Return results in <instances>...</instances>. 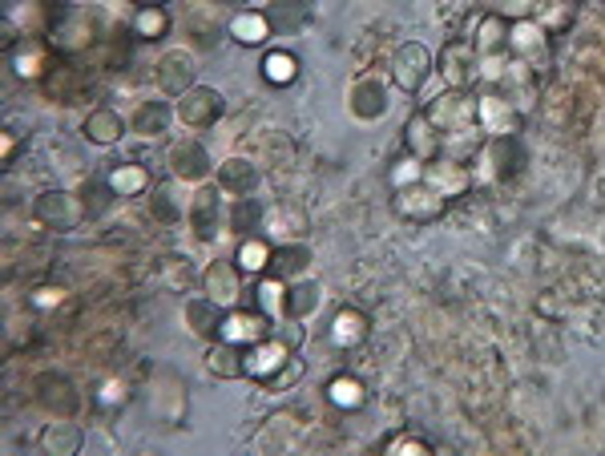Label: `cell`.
Returning <instances> with one entry per match:
<instances>
[{"label": "cell", "mask_w": 605, "mask_h": 456, "mask_svg": "<svg viewBox=\"0 0 605 456\" xmlns=\"http://www.w3.org/2000/svg\"><path fill=\"white\" fill-rule=\"evenodd\" d=\"M319 304H323V287L302 275V279H295L287 287V316L283 319H299L302 324V319H311L319 311Z\"/></svg>", "instance_id": "obj_42"}, {"label": "cell", "mask_w": 605, "mask_h": 456, "mask_svg": "<svg viewBox=\"0 0 605 456\" xmlns=\"http://www.w3.org/2000/svg\"><path fill=\"white\" fill-rule=\"evenodd\" d=\"M226 36H231L234 45H243V49L267 45L270 36H275L267 9H234L231 21H226Z\"/></svg>", "instance_id": "obj_24"}, {"label": "cell", "mask_w": 605, "mask_h": 456, "mask_svg": "<svg viewBox=\"0 0 605 456\" xmlns=\"http://www.w3.org/2000/svg\"><path fill=\"white\" fill-rule=\"evenodd\" d=\"M36 388H41V404H45L53 416H73L77 404H82V396L73 392V384L65 375H41Z\"/></svg>", "instance_id": "obj_38"}, {"label": "cell", "mask_w": 605, "mask_h": 456, "mask_svg": "<svg viewBox=\"0 0 605 456\" xmlns=\"http://www.w3.org/2000/svg\"><path fill=\"white\" fill-rule=\"evenodd\" d=\"M243 279L246 275L238 271L234 258H214V263H206V271H202V291L231 311V307L243 304Z\"/></svg>", "instance_id": "obj_17"}, {"label": "cell", "mask_w": 605, "mask_h": 456, "mask_svg": "<svg viewBox=\"0 0 605 456\" xmlns=\"http://www.w3.org/2000/svg\"><path fill=\"white\" fill-rule=\"evenodd\" d=\"M53 53L57 49L49 45V36H17L9 45V70L17 82H45L49 73H53Z\"/></svg>", "instance_id": "obj_8"}, {"label": "cell", "mask_w": 605, "mask_h": 456, "mask_svg": "<svg viewBox=\"0 0 605 456\" xmlns=\"http://www.w3.org/2000/svg\"><path fill=\"white\" fill-rule=\"evenodd\" d=\"M267 336H275V319L263 311V307H231L226 311V319H222V336L219 340L226 343H238V348H251V343L267 340Z\"/></svg>", "instance_id": "obj_12"}, {"label": "cell", "mask_w": 605, "mask_h": 456, "mask_svg": "<svg viewBox=\"0 0 605 456\" xmlns=\"http://www.w3.org/2000/svg\"><path fill=\"white\" fill-rule=\"evenodd\" d=\"M477 126L485 129V138H517L521 134V109L501 89H485L477 97Z\"/></svg>", "instance_id": "obj_9"}, {"label": "cell", "mask_w": 605, "mask_h": 456, "mask_svg": "<svg viewBox=\"0 0 605 456\" xmlns=\"http://www.w3.org/2000/svg\"><path fill=\"white\" fill-rule=\"evenodd\" d=\"M392 211H396L404 223L428 226V223H436L444 211H448V199H444L441 190H432L428 182H412V187H400L396 190Z\"/></svg>", "instance_id": "obj_10"}, {"label": "cell", "mask_w": 605, "mask_h": 456, "mask_svg": "<svg viewBox=\"0 0 605 456\" xmlns=\"http://www.w3.org/2000/svg\"><path fill=\"white\" fill-rule=\"evenodd\" d=\"M226 211H231V194L219 182H202V187H194V199H190L187 226L194 231L199 243H214L219 234H226Z\"/></svg>", "instance_id": "obj_1"}, {"label": "cell", "mask_w": 605, "mask_h": 456, "mask_svg": "<svg viewBox=\"0 0 605 456\" xmlns=\"http://www.w3.org/2000/svg\"><path fill=\"white\" fill-rule=\"evenodd\" d=\"M150 416L158 424H166V428H182V421H187V380L178 372H170V368H162V372H153L150 380Z\"/></svg>", "instance_id": "obj_2"}, {"label": "cell", "mask_w": 605, "mask_h": 456, "mask_svg": "<svg viewBox=\"0 0 605 456\" xmlns=\"http://www.w3.org/2000/svg\"><path fill=\"white\" fill-rule=\"evenodd\" d=\"M49 24H53V9L45 0H12L4 12V33L12 41L17 36H49Z\"/></svg>", "instance_id": "obj_21"}, {"label": "cell", "mask_w": 605, "mask_h": 456, "mask_svg": "<svg viewBox=\"0 0 605 456\" xmlns=\"http://www.w3.org/2000/svg\"><path fill=\"white\" fill-rule=\"evenodd\" d=\"M105 187L114 199H141V194H150L153 190V174L150 166L141 162H114L109 166V174H105Z\"/></svg>", "instance_id": "obj_29"}, {"label": "cell", "mask_w": 605, "mask_h": 456, "mask_svg": "<svg viewBox=\"0 0 605 456\" xmlns=\"http://www.w3.org/2000/svg\"><path fill=\"white\" fill-rule=\"evenodd\" d=\"M412 182H424V162L416 153H404L396 166H392V187H412Z\"/></svg>", "instance_id": "obj_50"}, {"label": "cell", "mask_w": 605, "mask_h": 456, "mask_svg": "<svg viewBox=\"0 0 605 456\" xmlns=\"http://www.w3.org/2000/svg\"><path fill=\"white\" fill-rule=\"evenodd\" d=\"M424 182H428L432 190H441L444 199H465L468 190L477 187V178H473V166L468 162H456V158H448V153H441V158H432V162H424Z\"/></svg>", "instance_id": "obj_15"}, {"label": "cell", "mask_w": 605, "mask_h": 456, "mask_svg": "<svg viewBox=\"0 0 605 456\" xmlns=\"http://www.w3.org/2000/svg\"><path fill=\"white\" fill-rule=\"evenodd\" d=\"M174 117V97H146L138 102V109L129 114V134H138V138H162L166 129H170Z\"/></svg>", "instance_id": "obj_23"}, {"label": "cell", "mask_w": 605, "mask_h": 456, "mask_svg": "<svg viewBox=\"0 0 605 456\" xmlns=\"http://www.w3.org/2000/svg\"><path fill=\"white\" fill-rule=\"evenodd\" d=\"M166 170L174 178H182V182H190V187H202V182H210V174H214V158H210V150L202 146V138L182 134V138L170 141V150H166Z\"/></svg>", "instance_id": "obj_6"}, {"label": "cell", "mask_w": 605, "mask_h": 456, "mask_svg": "<svg viewBox=\"0 0 605 456\" xmlns=\"http://www.w3.org/2000/svg\"><path fill=\"white\" fill-rule=\"evenodd\" d=\"M485 141H489V138H485V129H480L477 121H468V126L448 129V134H444L441 153H448V158H456V162H473Z\"/></svg>", "instance_id": "obj_40"}, {"label": "cell", "mask_w": 605, "mask_h": 456, "mask_svg": "<svg viewBox=\"0 0 605 456\" xmlns=\"http://www.w3.org/2000/svg\"><path fill=\"white\" fill-rule=\"evenodd\" d=\"M134 4H170V0H134Z\"/></svg>", "instance_id": "obj_55"}, {"label": "cell", "mask_w": 605, "mask_h": 456, "mask_svg": "<svg viewBox=\"0 0 605 456\" xmlns=\"http://www.w3.org/2000/svg\"><path fill=\"white\" fill-rule=\"evenodd\" d=\"M323 396H327V404H331V409H339V412H360L363 404H368V384H363L360 375L339 372V375H331V380H327Z\"/></svg>", "instance_id": "obj_35"}, {"label": "cell", "mask_w": 605, "mask_h": 456, "mask_svg": "<svg viewBox=\"0 0 605 456\" xmlns=\"http://www.w3.org/2000/svg\"><path fill=\"white\" fill-rule=\"evenodd\" d=\"M368 336H372V319L360 307H339L331 324H327V340L336 343L339 351H355Z\"/></svg>", "instance_id": "obj_25"}, {"label": "cell", "mask_w": 605, "mask_h": 456, "mask_svg": "<svg viewBox=\"0 0 605 456\" xmlns=\"http://www.w3.org/2000/svg\"><path fill=\"white\" fill-rule=\"evenodd\" d=\"M33 219L45 231H77V226L85 223V202L77 199V194H70V190H41L33 199Z\"/></svg>", "instance_id": "obj_7"}, {"label": "cell", "mask_w": 605, "mask_h": 456, "mask_svg": "<svg viewBox=\"0 0 605 456\" xmlns=\"http://www.w3.org/2000/svg\"><path fill=\"white\" fill-rule=\"evenodd\" d=\"M214 4H243V0H214Z\"/></svg>", "instance_id": "obj_56"}, {"label": "cell", "mask_w": 605, "mask_h": 456, "mask_svg": "<svg viewBox=\"0 0 605 456\" xmlns=\"http://www.w3.org/2000/svg\"><path fill=\"white\" fill-rule=\"evenodd\" d=\"M477 65H480V53L473 49V41H453V45H444L441 73H444V85H448V89H468V85H477Z\"/></svg>", "instance_id": "obj_22"}, {"label": "cell", "mask_w": 605, "mask_h": 456, "mask_svg": "<svg viewBox=\"0 0 605 456\" xmlns=\"http://www.w3.org/2000/svg\"><path fill=\"white\" fill-rule=\"evenodd\" d=\"M41 448H45L49 456H77L85 448L82 424H73V416H57L53 424H45Z\"/></svg>", "instance_id": "obj_34"}, {"label": "cell", "mask_w": 605, "mask_h": 456, "mask_svg": "<svg viewBox=\"0 0 605 456\" xmlns=\"http://www.w3.org/2000/svg\"><path fill=\"white\" fill-rule=\"evenodd\" d=\"M388 456H432V445L424 441L420 433H396V436H388V445H384Z\"/></svg>", "instance_id": "obj_48"}, {"label": "cell", "mask_w": 605, "mask_h": 456, "mask_svg": "<svg viewBox=\"0 0 605 456\" xmlns=\"http://www.w3.org/2000/svg\"><path fill=\"white\" fill-rule=\"evenodd\" d=\"M489 12H501L505 21H529V17H541L549 0H489Z\"/></svg>", "instance_id": "obj_47"}, {"label": "cell", "mask_w": 605, "mask_h": 456, "mask_svg": "<svg viewBox=\"0 0 605 456\" xmlns=\"http://www.w3.org/2000/svg\"><path fill=\"white\" fill-rule=\"evenodd\" d=\"M17 153H21V134L12 126H4L0 129V162H12Z\"/></svg>", "instance_id": "obj_52"}, {"label": "cell", "mask_w": 605, "mask_h": 456, "mask_svg": "<svg viewBox=\"0 0 605 456\" xmlns=\"http://www.w3.org/2000/svg\"><path fill=\"white\" fill-rule=\"evenodd\" d=\"M270 258H275V243H270L267 234H246V238H238V246H234V263H238V271H243L246 279H258V275H267L270 271Z\"/></svg>", "instance_id": "obj_31"}, {"label": "cell", "mask_w": 605, "mask_h": 456, "mask_svg": "<svg viewBox=\"0 0 605 456\" xmlns=\"http://www.w3.org/2000/svg\"><path fill=\"white\" fill-rule=\"evenodd\" d=\"M65 299H70V291L61 283H41V287L29 291V307H36V311H57Z\"/></svg>", "instance_id": "obj_49"}, {"label": "cell", "mask_w": 605, "mask_h": 456, "mask_svg": "<svg viewBox=\"0 0 605 456\" xmlns=\"http://www.w3.org/2000/svg\"><path fill=\"white\" fill-rule=\"evenodd\" d=\"M473 162H477V170H473L477 182H505V178L517 174L521 146H517V138H489Z\"/></svg>", "instance_id": "obj_14"}, {"label": "cell", "mask_w": 605, "mask_h": 456, "mask_svg": "<svg viewBox=\"0 0 605 456\" xmlns=\"http://www.w3.org/2000/svg\"><path fill=\"white\" fill-rule=\"evenodd\" d=\"M214 182H219L231 199H243V194H255L258 187V162L255 158H243V153H234V158H222L214 166Z\"/></svg>", "instance_id": "obj_26"}, {"label": "cell", "mask_w": 605, "mask_h": 456, "mask_svg": "<svg viewBox=\"0 0 605 456\" xmlns=\"http://www.w3.org/2000/svg\"><path fill=\"white\" fill-rule=\"evenodd\" d=\"M206 372L219 380H238L243 375V348L226 340H214L206 348Z\"/></svg>", "instance_id": "obj_44"}, {"label": "cell", "mask_w": 605, "mask_h": 456, "mask_svg": "<svg viewBox=\"0 0 605 456\" xmlns=\"http://www.w3.org/2000/svg\"><path fill=\"white\" fill-rule=\"evenodd\" d=\"M299 375H302V360H295V356H291V363H287V368H283V372L275 375L267 388H270V392H283V388H291Z\"/></svg>", "instance_id": "obj_53"}, {"label": "cell", "mask_w": 605, "mask_h": 456, "mask_svg": "<svg viewBox=\"0 0 605 456\" xmlns=\"http://www.w3.org/2000/svg\"><path fill=\"white\" fill-rule=\"evenodd\" d=\"M126 400H129L126 380H105V384L97 388V404H102V409H121Z\"/></svg>", "instance_id": "obj_51"}, {"label": "cell", "mask_w": 605, "mask_h": 456, "mask_svg": "<svg viewBox=\"0 0 605 456\" xmlns=\"http://www.w3.org/2000/svg\"><path fill=\"white\" fill-rule=\"evenodd\" d=\"M311 0H270L267 4V17H270V29L275 33H295L302 24L311 21Z\"/></svg>", "instance_id": "obj_43"}, {"label": "cell", "mask_w": 605, "mask_h": 456, "mask_svg": "<svg viewBox=\"0 0 605 456\" xmlns=\"http://www.w3.org/2000/svg\"><path fill=\"white\" fill-rule=\"evenodd\" d=\"M287 287L291 283L287 279H279V275H258V287H255V307H263L275 324H279L283 316H287Z\"/></svg>", "instance_id": "obj_45"}, {"label": "cell", "mask_w": 605, "mask_h": 456, "mask_svg": "<svg viewBox=\"0 0 605 456\" xmlns=\"http://www.w3.org/2000/svg\"><path fill=\"white\" fill-rule=\"evenodd\" d=\"M549 29L541 24V17H529V21H509V53L512 57H524L533 65L537 57H545L549 49Z\"/></svg>", "instance_id": "obj_28"}, {"label": "cell", "mask_w": 605, "mask_h": 456, "mask_svg": "<svg viewBox=\"0 0 605 456\" xmlns=\"http://www.w3.org/2000/svg\"><path fill=\"white\" fill-rule=\"evenodd\" d=\"M275 336H283V340L291 343V348H299V343H302L299 319H279V328H275Z\"/></svg>", "instance_id": "obj_54"}, {"label": "cell", "mask_w": 605, "mask_h": 456, "mask_svg": "<svg viewBox=\"0 0 605 456\" xmlns=\"http://www.w3.org/2000/svg\"><path fill=\"white\" fill-rule=\"evenodd\" d=\"M432 73H436V61H432L428 45H420V41L396 45V53L388 61V77H392V85L404 89V94H420V89L428 85Z\"/></svg>", "instance_id": "obj_5"}, {"label": "cell", "mask_w": 605, "mask_h": 456, "mask_svg": "<svg viewBox=\"0 0 605 456\" xmlns=\"http://www.w3.org/2000/svg\"><path fill=\"white\" fill-rule=\"evenodd\" d=\"M190 199H194V190H190V182H182V178H166V182H153L150 190V219L162 226H178L187 223L190 214Z\"/></svg>", "instance_id": "obj_13"}, {"label": "cell", "mask_w": 605, "mask_h": 456, "mask_svg": "<svg viewBox=\"0 0 605 456\" xmlns=\"http://www.w3.org/2000/svg\"><path fill=\"white\" fill-rule=\"evenodd\" d=\"M222 114H226V97H222L214 85H190L187 94L174 97V117L182 121V129H190V134L219 126Z\"/></svg>", "instance_id": "obj_4"}, {"label": "cell", "mask_w": 605, "mask_h": 456, "mask_svg": "<svg viewBox=\"0 0 605 456\" xmlns=\"http://www.w3.org/2000/svg\"><path fill=\"white\" fill-rule=\"evenodd\" d=\"M129 33H134V41H162L166 33H170V12H166V4H138L134 9V21H129Z\"/></svg>", "instance_id": "obj_39"}, {"label": "cell", "mask_w": 605, "mask_h": 456, "mask_svg": "<svg viewBox=\"0 0 605 456\" xmlns=\"http://www.w3.org/2000/svg\"><path fill=\"white\" fill-rule=\"evenodd\" d=\"M129 134V117H121L114 106H97L85 114V138L94 146H117Z\"/></svg>", "instance_id": "obj_33"}, {"label": "cell", "mask_w": 605, "mask_h": 456, "mask_svg": "<svg viewBox=\"0 0 605 456\" xmlns=\"http://www.w3.org/2000/svg\"><path fill=\"white\" fill-rule=\"evenodd\" d=\"M315 263V251L307 238H295V243H279L275 246V258H270V275H279V279L295 283L302 279Z\"/></svg>", "instance_id": "obj_32"}, {"label": "cell", "mask_w": 605, "mask_h": 456, "mask_svg": "<svg viewBox=\"0 0 605 456\" xmlns=\"http://www.w3.org/2000/svg\"><path fill=\"white\" fill-rule=\"evenodd\" d=\"M94 36H97V24H94V17H89V9L70 4V9L53 12V24H49V45L57 49V53H65V57L85 53V49L94 45Z\"/></svg>", "instance_id": "obj_3"}, {"label": "cell", "mask_w": 605, "mask_h": 456, "mask_svg": "<svg viewBox=\"0 0 605 456\" xmlns=\"http://www.w3.org/2000/svg\"><path fill=\"white\" fill-rule=\"evenodd\" d=\"M291 356H295V348L283 340V336H267V340L243 348V375H251L258 384H270V380L291 363Z\"/></svg>", "instance_id": "obj_11"}, {"label": "cell", "mask_w": 605, "mask_h": 456, "mask_svg": "<svg viewBox=\"0 0 605 456\" xmlns=\"http://www.w3.org/2000/svg\"><path fill=\"white\" fill-rule=\"evenodd\" d=\"M194 73H199L194 53H190V49H170V53H162L158 65H153V82H158V89H162L166 97H182L190 85H199Z\"/></svg>", "instance_id": "obj_16"}, {"label": "cell", "mask_w": 605, "mask_h": 456, "mask_svg": "<svg viewBox=\"0 0 605 456\" xmlns=\"http://www.w3.org/2000/svg\"><path fill=\"white\" fill-rule=\"evenodd\" d=\"M348 109L360 121H375V117L388 114V82L380 73H360L355 82L348 85Z\"/></svg>", "instance_id": "obj_19"}, {"label": "cell", "mask_w": 605, "mask_h": 456, "mask_svg": "<svg viewBox=\"0 0 605 456\" xmlns=\"http://www.w3.org/2000/svg\"><path fill=\"white\" fill-rule=\"evenodd\" d=\"M263 219H267V206L255 199V194H243V199H231V211H226V234H258L263 231Z\"/></svg>", "instance_id": "obj_37"}, {"label": "cell", "mask_w": 605, "mask_h": 456, "mask_svg": "<svg viewBox=\"0 0 605 456\" xmlns=\"http://www.w3.org/2000/svg\"><path fill=\"white\" fill-rule=\"evenodd\" d=\"M258 73H263V82L275 85V89H287V85L299 82V57L295 53H287V49H267L263 53V65H258Z\"/></svg>", "instance_id": "obj_41"}, {"label": "cell", "mask_w": 605, "mask_h": 456, "mask_svg": "<svg viewBox=\"0 0 605 456\" xmlns=\"http://www.w3.org/2000/svg\"><path fill=\"white\" fill-rule=\"evenodd\" d=\"M573 21H577V0H549L541 9V24L549 33H565V29H573Z\"/></svg>", "instance_id": "obj_46"}, {"label": "cell", "mask_w": 605, "mask_h": 456, "mask_svg": "<svg viewBox=\"0 0 605 456\" xmlns=\"http://www.w3.org/2000/svg\"><path fill=\"white\" fill-rule=\"evenodd\" d=\"M222 319H226V307H222L219 299H210L206 291L182 299V324H187L190 336L214 343L222 336Z\"/></svg>", "instance_id": "obj_18"}, {"label": "cell", "mask_w": 605, "mask_h": 456, "mask_svg": "<svg viewBox=\"0 0 605 456\" xmlns=\"http://www.w3.org/2000/svg\"><path fill=\"white\" fill-rule=\"evenodd\" d=\"M441 141L444 134L436 129V121L428 117V109H420L404 121V146L407 153H416L420 162H432V158H441Z\"/></svg>", "instance_id": "obj_27"}, {"label": "cell", "mask_w": 605, "mask_h": 456, "mask_svg": "<svg viewBox=\"0 0 605 456\" xmlns=\"http://www.w3.org/2000/svg\"><path fill=\"white\" fill-rule=\"evenodd\" d=\"M428 117L436 121L441 134L460 129L468 121H477V97L468 94V89H444L436 102H428Z\"/></svg>", "instance_id": "obj_20"}, {"label": "cell", "mask_w": 605, "mask_h": 456, "mask_svg": "<svg viewBox=\"0 0 605 456\" xmlns=\"http://www.w3.org/2000/svg\"><path fill=\"white\" fill-rule=\"evenodd\" d=\"M263 234H267L270 243H295V238H307V214L291 202H283V206H267V219H263Z\"/></svg>", "instance_id": "obj_30"}, {"label": "cell", "mask_w": 605, "mask_h": 456, "mask_svg": "<svg viewBox=\"0 0 605 456\" xmlns=\"http://www.w3.org/2000/svg\"><path fill=\"white\" fill-rule=\"evenodd\" d=\"M468 41H473V49H477L480 57H492V53H509V21H505L501 12H485Z\"/></svg>", "instance_id": "obj_36"}]
</instances>
